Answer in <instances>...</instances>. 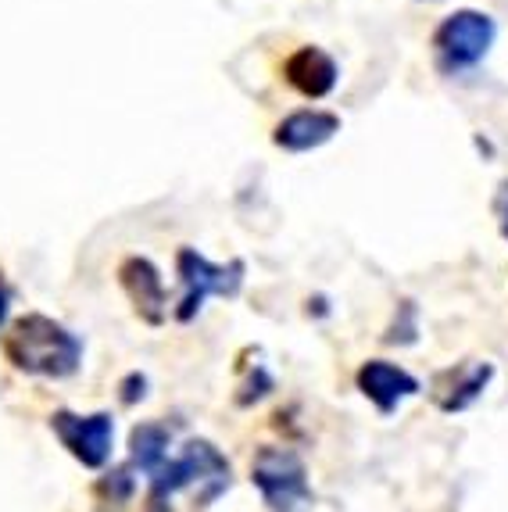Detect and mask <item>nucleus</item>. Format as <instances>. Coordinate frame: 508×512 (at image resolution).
Segmentation results:
<instances>
[{
    "label": "nucleus",
    "instance_id": "nucleus-8",
    "mask_svg": "<svg viewBox=\"0 0 508 512\" xmlns=\"http://www.w3.org/2000/svg\"><path fill=\"white\" fill-rule=\"evenodd\" d=\"M119 283L122 291L129 294V301H133L136 316L144 319V323L158 326L165 323V312H169V305H165V280H161L158 265L151 262V258H126V262L119 265Z\"/></svg>",
    "mask_w": 508,
    "mask_h": 512
},
{
    "label": "nucleus",
    "instance_id": "nucleus-16",
    "mask_svg": "<svg viewBox=\"0 0 508 512\" xmlns=\"http://www.w3.org/2000/svg\"><path fill=\"white\" fill-rule=\"evenodd\" d=\"M8 308H11V287H8V280H4V273H0V326L8 319Z\"/></svg>",
    "mask_w": 508,
    "mask_h": 512
},
{
    "label": "nucleus",
    "instance_id": "nucleus-11",
    "mask_svg": "<svg viewBox=\"0 0 508 512\" xmlns=\"http://www.w3.org/2000/svg\"><path fill=\"white\" fill-rule=\"evenodd\" d=\"M283 76H287V83L294 86L301 97H315V101H319V97L333 94L340 69L322 47H301V51H294L283 61Z\"/></svg>",
    "mask_w": 508,
    "mask_h": 512
},
{
    "label": "nucleus",
    "instance_id": "nucleus-2",
    "mask_svg": "<svg viewBox=\"0 0 508 512\" xmlns=\"http://www.w3.org/2000/svg\"><path fill=\"white\" fill-rule=\"evenodd\" d=\"M229 480H233V470H229L226 455H222L212 441H190L179 459H169L151 477L147 509L165 512V505H169L179 491H197V502L208 505L226 491Z\"/></svg>",
    "mask_w": 508,
    "mask_h": 512
},
{
    "label": "nucleus",
    "instance_id": "nucleus-7",
    "mask_svg": "<svg viewBox=\"0 0 508 512\" xmlns=\"http://www.w3.org/2000/svg\"><path fill=\"white\" fill-rule=\"evenodd\" d=\"M491 380H494L491 362L469 359L462 366H451L444 373H437V380L430 387V398L441 412H466L469 405L480 402Z\"/></svg>",
    "mask_w": 508,
    "mask_h": 512
},
{
    "label": "nucleus",
    "instance_id": "nucleus-9",
    "mask_svg": "<svg viewBox=\"0 0 508 512\" xmlns=\"http://www.w3.org/2000/svg\"><path fill=\"white\" fill-rule=\"evenodd\" d=\"M355 380H358V391H362L383 416H390L405 398H415V394H419V380H415L408 369L394 366V362H383V359L365 362V366L358 369Z\"/></svg>",
    "mask_w": 508,
    "mask_h": 512
},
{
    "label": "nucleus",
    "instance_id": "nucleus-14",
    "mask_svg": "<svg viewBox=\"0 0 508 512\" xmlns=\"http://www.w3.org/2000/svg\"><path fill=\"white\" fill-rule=\"evenodd\" d=\"M144 387H147V376L144 373H129L126 380H122V405H133L144 398Z\"/></svg>",
    "mask_w": 508,
    "mask_h": 512
},
{
    "label": "nucleus",
    "instance_id": "nucleus-4",
    "mask_svg": "<svg viewBox=\"0 0 508 512\" xmlns=\"http://www.w3.org/2000/svg\"><path fill=\"white\" fill-rule=\"evenodd\" d=\"M251 484L258 487L269 512H308L312 509V484H308L305 462L290 448H258L251 462Z\"/></svg>",
    "mask_w": 508,
    "mask_h": 512
},
{
    "label": "nucleus",
    "instance_id": "nucleus-12",
    "mask_svg": "<svg viewBox=\"0 0 508 512\" xmlns=\"http://www.w3.org/2000/svg\"><path fill=\"white\" fill-rule=\"evenodd\" d=\"M169 444H172V434L161 423H140L133 427L129 434V459L140 473L154 477V473L169 462Z\"/></svg>",
    "mask_w": 508,
    "mask_h": 512
},
{
    "label": "nucleus",
    "instance_id": "nucleus-15",
    "mask_svg": "<svg viewBox=\"0 0 508 512\" xmlns=\"http://www.w3.org/2000/svg\"><path fill=\"white\" fill-rule=\"evenodd\" d=\"M494 215H498V230L501 237L508 240V180L498 187V194H494Z\"/></svg>",
    "mask_w": 508,
    "mask_h": 512
},
{
    "label": "nucleus",
    "instance_id": "nucleus-1",
    "mask_svg": "<svg viewBox=\"0 0 508 512\" xmlns=\"http://www.w3.org/2000/svg\"><path fill=\"white\" fill-rule=\"evenodd\" d=\"M4 359L18 373L43 376V380H65L83 366V341L61 326L58 319L29 312L15 319L4 337Z\"/></svg>",
    "mask_w": 508,
    "mask_h": 512
},
{
    "label": "nucleus",
    "instance_id": "nucleus-5",
    "mask_svg": "<svg viewBox=\"0 0 508 512\" xmlns=\"http://www.w3.org/2000/svg\"><path fill=\"white\" fill-rule=\"evenodd\" d=\"M176 273L183 280V298L176 308L179 323H190L212 294L215 298H237L244 287V262L240 258H233L229 265H215L204 255H197L194 248H179Z\"/></svg>",
    "mask_w": 508,
    "mask_h": 512
},
{
    "label": "nucleus",
    "instance_id": "nucleus-3",
    "mask_svg": "<svg viewBox=\"0 0 508 512\" xmlns=\"http://www.w3.org/2000/svg\"><path fill=\"white\" fill-rule=\"evenodd\" d=\"M494 26L491 15L473 8H462L455 15H448L433 33V54H437V69L444 76H462V72H473L494 47Z\"/></svg>",
    "mask_w": 508,
    "mask_h": 512
},
{
    "label": "nucleus",
    "instance_id": "nucleus-13",
    "mask_svg": "<svg viewBox=\"0 0 508 512\" xmlns=\"http://www.w3.org/2000/svg\"><path fill=\"white\" fill-rule=\"evenodd\" d=\"M133 491H136V480H133V473H129V466L108 470L94 487V495L101 498V505H115V509H122V505L133 498Z\"/></svg>",
    "mask_w": 508,
    "mask_h": 512
},
{
    "label": "nucleus",
    "instance_id": "nucleus-6",
    "mask_svg": "<svg viewBox=\"0 0 508 512\" xmlns=\"http://www.w3.org/2000/svg\"><path fill=\"white\" fill-rule=\"evenodd\" d=\"M51 430L68 455L86 466V470H101L111 459V444H115V419L108 412H94V416H76V412H54Z\"/></svg>",
    "mask_w": 508,
    "mask_h": 512
},
{
    "label": "nucleus",
    "instance_id": "nucleus-10",
    "mask_svg": "<svg viewBox=\"0 0 508 512\" xmlns=\"http://www.w3.org/2000/svg\"><path fill=\"white\" fill-rule=\"evenodd\" d=\"M337 133H340V119L333 111L308 108V111L287 115V119L276 126L272 140H276V147H283V151H290V154H305L322 144H330Z\"/></svg>",
    "mask_w": 508,
    "mask_h": 512
}]
</instances>
